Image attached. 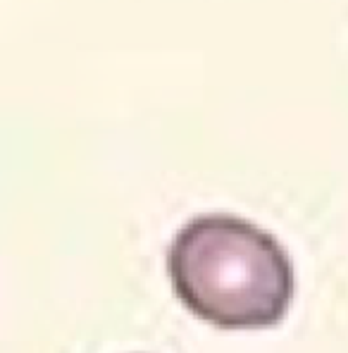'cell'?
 <instances>
[{"label": "cell", "instance_id": "6da1fadb", "mask_svg": "<svg viewBox=\"0 0 348 353\" xmlns=\"http://www.w3.org/2000/svg\"><path fill=\"white\" fill-rule=\"evenodd\" d=\"M176 299L222 330H265L287 318L296 292L289 253L269 232L234 215H198L167 251Z\"/></svg>", "mask_w": 348, "mask_h": 353}]
</instances>
